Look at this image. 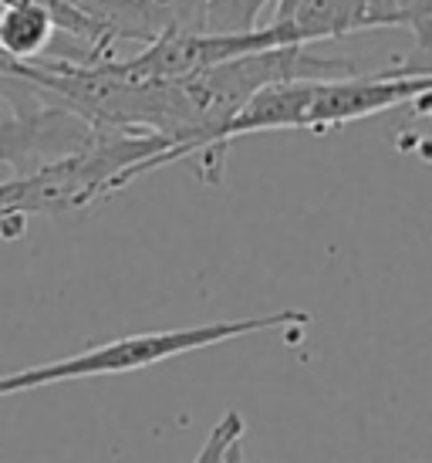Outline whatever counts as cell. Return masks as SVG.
<instances>
[{"mask_svg":"<svg viewBox=\"0 0 432 463\" xmlns=\"http://www.w3.org/2000/svg\"><path fill=\"white\" fill-rule=\"evenodd\" d=\"M95 126L61 105L44 102L34 112L0 118V163L14 169V176H27L41 166L89 149L99 139Z\"/></svg>","mask_w":432,"mask_h":463,"instance_id":"4","label":"cell"},{"mask_svg":"<svg viewBox=\"0 0 432 463\" xmlns=\"http://www.w3.org/2000/svg\"><path fill=\"white\" fill-rule=\"evenodd\" d=\"M54 38V17L41 0L0 4V52L17 61H34Z\"/></svg>","mask_w":432,"mask_h":463,"instance_id":"8","label":"cell"},{"mask_svg":"<svg viewBox=\"0 0 432 463\" xmlns=\"http://www.w3.org/2000/svg\"><path fill=\"white\" fill-rule=\"evenodd\" d=\"M432 95V68L426 71H385V75H355L318 81L307 109V129H338L358 118L379 116L406 102Z\"/></svg>","mask_w":432,"mask_h":463,"instance_id":"3","label":"cell"},{"mask_svg":"<svg viewBox=\"0 0 432 463\" xmlns=\"http://www.w3.org/2000/svg\"><path fill=\"white\" fill-rule=\"evenodd\" d=\"M223 463H243L240 443H233V447H230V450H227V460H223Z\"/></svg>","mask_w":432,"mask_h":463,"instance_id":"11","label":"cell"},{"mask_svg":"<svg viewBox=\"0 0 432 463\" xmlns=\"http://www.w3.org/2000/svg\"><path fill=\"white\" fill-rule=\"evenodd\" d=\"M291 44H318L371 27V0H301L284 21Z\"/></svg>","mask_w":432,"mask_h":463,"instance_id":"7","label":"cell"},{"mask_svg":"<svg viewBox=\"0 0 432 463\" xmlns=\"http://www.w3.org/2000/svg\"><path fill=\"white\" fill-rule=\"evenodd\" d=\"M307 322H311L307 311L287 308V311H274V315H257V318H237V322H210V325H193V328L126 335V338H112V342L91 345L85 352H75V355H64V359L0 375V399L14 396V392H31V389L71 383V379L139 373V369L169 362L176 359V355H186V352L223 345V342L247 338V335L277 332V328H301Z\"/></svg>","mask_w":432,"mask_h":463,"instance_id":"1","label":"cell"},{"mask_svg":"<svg viewBox=\"0 0 432 463\" xmlns=\"http://www.w3.org/2000/svg\"><path fill=\"white\" fill-rule=\"evenodd\" d=\"M268 48H291V38L280 24L257 27L247 34H213V31L165 34L146 44L139 54L122 58V61L105 58L99 61V68L118 81H179V78H193L200 71L227 65L233 58L268 52Z\"/></svg>","mask_w":432,"mask_h":463,"instance_id":"2","label":"cell"},{"mask_svg":"<svg viewBox=\"0 0 432 463\" xmlns=\"http://www.w3.org/2000/svg\"><path fill=\"white\" fill-rule=\"evenodd\" d=\"M318 81H277L260 89L254 99H247L243 109L213 132V142L206 149V163H220L227 153L230 142L240 136H254V132H280V129H307V109H311V95H315Z\"/></svg>","mask_w":432,"mask_h":463,"instance_id":"6","label":"cell"},{"mask_svg":"<svg viewBox=\"0 0 432 463\" xmlns=\"http://www.w3.org/2000/svg\"><path fill=\"white\" fill-rule=\"evenodd\" d=\"M243 430H247V426H243V416L230 410L227 416L210 430V437H206V443L200 447V453H196L193 463H223L230 447L243 439Z\"/></svg>","mask_w":432,"mask_h":463,"instance_id":"10","label":"cell"},{"mask_svg":"<svg viewBox=\"0 0 432 463\" xmlns=\"http://www.w3.org/2000/svg\"><path fill=\"white\" fill-rule=\"evenodd\" d=\"M210 0H95L108 41L153 44L165 34L206 31Z\"/></svg>","mask_w":432,"mask_h":463,"instance_id":"5","label":"cell"},{"mask_svg":"<svg viewBox=\"0 0 432 463\" xmlns=\"http://www.w3.org/2000/svg\"><path fill=\"white\" fill-rule=\"evenodd\" d=\"M277 0H210L206 31L213 34H247L257 31V14Z\"/></svg>","mask_w":432,"mask_h":463,"instance_id":"9","label":"cell"}]
</instances>
